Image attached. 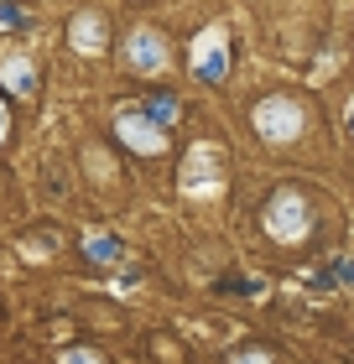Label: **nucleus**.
Segmentation results:
<instances>
[{
    "label": "nucleus",
    "instance_id": "nucleus-1",
    "mask_svg": "<svg viewBox=\"0 0 354 364\" xmlns=\"http://www.w3.org/2000/svg\"><path fill=\"white\" fill-rule=\"evenodd\" d=\"M188 58H193V73L204 78V84H219V78L229 73V26L214 21L209 31H198L193 47H188Z\"/></svg>",
    "mask_w": 354,
    "mask_h": 364
},
{
    "label": "nucleus",
    "instance_id": "nucleus-2",
    "mask_svg": "<svg viewBox=\"0 0 354 364\" xmlns=\"http://www.w3.org/2000/svg\"><path fill=\"white\" fill-rule=\"evenodd\" d=\"M115 136H120L136 156H162L167 151V130L151 120L146 109H120L115 114Z\"/></svg>",
    "mask_w": 354,
    "mask_h": 364
},
{
    "label": "nucleus",
    "instance_id": "nucleus-3",
    "mask_svg": "<svg viewBox=\"0 0 354 364\" xmlns=\"http://www.w3.org/2000/svg\"><path fill=\"white\" fill-rule=\"evenodd\" d=\"M266 229H271L276 240H302V229H308V203H302V193L281 188L271 203H266Z\"/></svg>",
    "mask_w": 354,
    "mask_h": 364
},
{
    "label": "nucleus",
    "instance_id": "nucleus-4",
    "mask_svg": "<svg viewBox=\"0 0 354 364\" xmlns=\"http://www.w3.org/2000/svg\"><path fill=\"white\" fill-rule=\"evenodd\" d=\"M256 130L266 141H297L302 136V109L292 99H266V105H256Z\"/></svg>",
    "mask_w": 354,
    "mask_h": 364
},
{
    "label": "nucleus",
    "instance_id": "nucleus-5",
    "mask_svg": "<svg viewBox=\"0 0 354 364\" xmlns=\"http://www.w3.org/2000/svg\"><path fill=\"white\" fill-rule=\"evenodd\" d=\"M120 58H125V68H136V73H157V68H167V42L151 26H141V31L125 37Z\"/></svg>",
    "mask_w": 354,
    "mask_h": 364
},
{
    "label": "nucleus",
    "instance_id": "nucleus-6",
    "mask_svg": "<svg viewBox=\"0 0 354 364\" xmlns=\"http://www.w3.org/2000/svg\"><path fill=\"white\" fill-rule=\"evenodd\" d=\"M224 182V161H219L214 146H193L188 151V167H182V188L188 193H214Z\"/></svg>",
    "mask_w": 354,
    "mask_h": 364
},
{
    "label": "nucleus",
    "instance_id": "nucleus-7",
    "mask_svg": "<svg viewBox=\"0 0 354 364\" xmlns=\"http://www.w3.org/2000/svg\"><path fill=\"white\" fill-rule=\"evenodd\" d=\"M68 42H73V53H99L105 47V16L99 11H83L68 21Z\"/></svg>",
    "mask_w": 354,
    "mask_h": 364
},
{
    "label": "nucleus",
    "instance_id": "nucleus-8",
    "mask_svg": "<svg viewBox=\"0 0 354 364\" xmlns=\"http://www.w3.org/2000/svg\"><path fill=\"white\" fill-rule=\"evenodd\" d=\"M0 84H6L16 99H31L37 94V68H31V58H0Z\"/></svg>",
    "mask_w": 354,
    "mask_h": 364
},
{
    "label": "nucleus",
    "instance_id": "nucleus-9",
    "mask_svg": "<svg viewBox=\"0 0 354 364\" xmlns=\"http://www.w3.org/2000/svg\"><path fill=\"white\" fill-rule=\"evenodd\" d=\"M83 255L99 260V266H105V260H120V240H110V235H89V240H83Z\"/></svg>",
    "mask_w": 354,
    "mask_h": 364
},
{
    "label": "nucleus",
    "instance_id": "nucleus-10",
    "mask_svg": "<svg viewBox=\"0 0 354 364\" xmlns=\"http://www.w3.org/2000/svg\"><path fill=\"white\" fill-rule=\"evenodd\" d=\"M146 114H151V120H157V125L167 130V125L177 120V99H172V94H157V99H146Z\"/></svg>",
    "mask_w": 354,
    "mask_h": 364
},
{
    "label": "nucleus",
    "instance_id": "nucleus-11",
    "mask_svg": "<svg viewBox=\"0 0 354 364\" xmlns=\"http://www.w3.org/2000/svg\"><path fill=\"white\" fill-rule=\"evenodd\" d=\"M58 364H105V359H99L94 349H63V354H58Z\"/></svg>",
    "mask_w": 354,
    "mask_h": 364
},
{
    "label": "nucleus",
    "instance_id": "nucleus-12",
    "mask_svg": "<svg viewBox=\"0 0 354 364\" xmlns=\"http://www.w3.org/2000/svg\"><path fill=\"white\" fill-rule=\"evenodd\" d=\"M11 26H21V11H16V6H6V0H0V31H11Z\"/></svg>",
    "mask_w": 354,
    "mask_h": 364
},
{
    "label": "nucleus",
    "instance_id": "nucleus-13",
    "mask_svg": "<svg viewBox=\"0 0 354 364\" xmlns=\"http://www.w3.org/2000/svg\"><path fill=\"white\" fill-rule=\"evenodd\" d=\"M234 364H271V354L266 349H245V359H234Z\"/></svg>",
    "mask_w": 354,
    "mask_h": 364
},
{
    "label": "nucleus",
    "instance_id": "nucleus-14",
    "mask_svg": "<svg viewBox=\"0 0 354 364\" xmlns=\"http://www.w3.org/2000/svg\"><path fill=\"white\" fill-rule=\"evenodd\" d=\"M6 130H11V114H6V105H0V141H6Z\"/></svg>",
    "mask_w": 354,
    "mask_h": 364
},
{
    "label": "nucleus",
    "instance_id": "nucleus-15",
    "mask_svg": "<svg viewBox=\"0 0 354 364\" xmlns=\"http://www.w3.org/2000/svg\"><path fill=\"white\" fill-rule=\"evenodd\" d=\"M339 276H344V281H354V260H344V266H339Z\"/></svg>",
    "mask_w": 354,
    "mask_h": 364
},
{
    "label": "nucleus",
    "instance_id": "nucleus-16",
    "mask_svg": "<svg viewBox=\"0 0 354 364\" xmlns=\"http://www.w3.org/2000/svg\"><path fill=\"white\" fill-rule=\"evenodd\" d=\"M349 130H354V109H349Z\"/></svg>",
    "mask_w": 354,
    "mask_h": 364
}]
</instances>
